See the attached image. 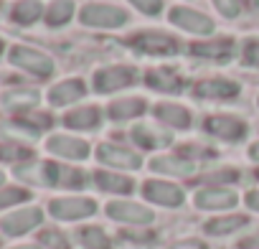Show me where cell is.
<instances>
[{
  "mask_svg": "<svg viewBox=\"0 0 259 249\" xmlns=\"http://www.w3.org/2000/svg\"><path fill=\"white\" fill-rule=\"evenodd\" d=\"M127 44L133 46L138 54L145 56H176L181 54V41L165 31H155V28H143L138 33H133L127 38Z\"/></svg>",
  "mask_w": 259,
  "mask_h": 249,
  "instance_id": "1",
  "label": "cell"
},
{
  "mask_svg": "<svg viewBox=\"0 0 259 249\" xmlns=\"http://www.w3.org/2000/svg\"><path fill=\"white\" fill-rule=\"evenodd\" d=\"M140 79V71L135 66H127V64H109V66H102L94 71V92L97 94H114L119 89H127L133 87L135 81Z\"/></svg>",
  "mask_w": 259,
  "mask_h": 249,
  "instance_id": "2",
  "label": "cell"
},
{
  "mask_svg": "<svg viewBox=\"0 0 259 249\" xmlns=\"http://www.w3.org/2000/svg\"><path fill=\"white\" fill-rule=\"evenodd\" d=\"M79 21L89 28H107V31H114V28H122L130 16L124 8L119 6H112V3H87L81 11H79Z\"/></svg>",
  "mask_w": 259,
  "mask_h": 249,
  "instance_id": "3",
  "label": "cell"
},
{
  "mask_svg": "<svg viewBox=\"0 0 259 249\" xmlns=\"http://www.w3.org/2000/svg\"><path fill=\"white\" fill-rule=\"evenodd\" d=\"M168 21H170V26H176L191 36L213 38V31H216V23L211 16H206L196 8H188V6H173L168 13Z\"/></svg>",
  "mask_w": 259,
  "mask_h": 249,
  "instance_id": "4",
  "label": "cell"
},
{
  "mask_svg": "<svg viewBox=\"0 0 259 249\" xmlns=\"http://www.w3.org/2000/svg\"><path fill=\"white\" fill-rule=\"evenodd\" d=\"M203 130L221 143H241L249 133L246 122L236 114H211L203 122Z\"/></svg>",
  "mask_w": 259,
  "mask_h": 249,
  "instance_id": "5",
  "label": "cell"
},
{
  "mask_svg": "<svg viewBox=\"0 0 259 249\" xmlns=\"http://www.w3.org/2000/svg\"><path fill=\"white\" fill-rule=\"evenodd\" d=\"M49 211L54 219L79 221V219H89L97 214V201L87 196H64V198H54L49 203Z\"/></svg>",
  "mask_w": 259,
  "mask_h": 249,
  "instance_id": "6",
  "label": "cell"
},
{
  "mask_svg": "<svg viewBox=\"0 0 259 249\" xmlns=\"http://www.w3.org/2000/svg\"><path fill=\"white\" fill-rule=\"evenodd\" d=\"M241 94V84L229 79V76H208L193 84V97L196 99H216V102H229Z\"/></svg>",
  "mask_w": 259,
  "mask_h": 249,
  "instance_id": "7",
  "label": "cell"
},
{
  "mask_svg": "<svg viewBox=\"0 0 259 249\" xmlns=\"http://www.w3.org/2000/svg\"><path fill=\"white\" fill-rule=\"evenodd\" d=\"M11 64L33 74V76H41V79L54 74V61L44 51H36V49H28V46H13L11 49Z\"/></svg>",
  "mask_w": 259,
  "mask_h": 249,
  "instance_id": "8",
  "label": "cell"
},
{
  "mask_svg": "<svg viewBox=\"0 0 259 249\" xmlns=\"http://www.w3.org/2000/svg\"><path fill=\"white\" fill-rule=\"evenodd\" d=\"M97 160L109 165V168H119V171H138L143 165V155L130 150L124 145L117 143H102L97 148Z\"/></svg>",
  "mask_w": 259,
  "mask_h": 249,
  "instance_id": "9",
  "label": "cell"
},
{
  "mask_svg": "<svg viewBox=\"0 0 259 249\" xmlns=\"http://www.w3.org/2000/svg\"><path fill=\"white\" fill-rule=\"evenodd\" d=\"M143 196L158 206H168V209H176L186 201V193L181 186L170 183V181H158V178H150L143 183Z\"/></svg>",
  "mask_w": 259,
  "mask_h": 249,
  "instance_id": "10",
  "label": "cell"
},
{
  "mask_svg": "<svg viewBox=\"0 0 259 249\" xmlns=\"http://www.w3.org/2000/svg\"><path fill=\"white\" fill-rule=\"evenodd\" d=\"M107 216L119 221V224H135V226L153 224V219H155V214L148 206H140V203H133V201H109Z\"/></svg>",
  "mask_w": 259,
  "mask_h": 249,
  "instance_id": "11",
  "label": "cell"
},
{
  "mask_svg": "<svg viewBox=\"0 0 259 249\" xmlns=\"http://www.w3.org/2000/svg\"><path fill=\"white\" fill-rule=\"evenodd\" d=\"M145 84L160 94H178L186 87V76L176 66H155V69H148Z\"/></svg>",
  "mask_w": 259,
  "mask_h": 249,
  "instance_id": "12",
  "label": "cell"
},
{
  "mask_svg": "<svg viewBox=\"0 0 259 249\" xmlns=\"http://www.w3.org/2000/svg\"><path fill=\"white\" fill-rule=\"evenodd\" d=\"M193 203H196L198 209H203V211H226V209H234V206L239 203V196H236L231 188L208 186V188L196 191Z\"/></svg>",
  "mask_w": 259,
  "mask_h": 249,
  "instance_id": "13",
  "label": "cell"
},
{
  "mask_svg": "<svg viewBox=\"0 0 259 249\" xmlns=\"http://www.w3.org/2000/svg\"><path fill=\"white\" fill-rule=\"evenodd\" d=\"M130 138L135 140V145H140L143 150H160V148H168L173 143V135L158 124H150V122H138L133 124L130 130Z\"/></svg>",
  "mask_w": 259,
  "mask_h": 249,
  "instance_id": "14",
  "label": "cell"
},
{
  "mask_svg": "<svg viewBox=\"0 0 259 249\" xmlns=\"http://www.w3.org/2000/svg\"><path fill=\"white\" fill-rule=\"evenodd\" d=\"M46 150L66 158V160H87L89 158V143L81 138H71V135H54L46 140Z\"/></svg>",
  "mask_w": 259,
  "mask_h": 249,
  "instance_id": "15",
  "label": "cell"
},
{
  "mask_svg": "<svg viewBox=\"0 0 259 249\" xmlns=\"http://www.w3.org/2000/svg\"><path fill=\"white\" fill-rule=\"evenodd\" d=\"M153 114H155L158 122H163L170 130H188L191 122H193L191 109L183 107V104H176V102H158L153 107Z\"/></svg>",
  "mask_w": 259,
  "mask_h": 249,
  "instance_id": "16",
  "label": "cell"
},
{
  "mask_svg": "<svg viewBox=\"0 0 259 249\" xmlns=\"http://www.w3.org/2000/svg\"><path fill=\"white\" fill-rule=\"evenodd\" d=\"M41 219H44L41 209L31 206V209H21V211L8 214L3 221H0V229H3L8 236H21V234L31 231L33 226H38V224H41Z\"/></svg>",
  "mask_w": 259,
  "mask_h": 249,
  "instance_id": "17",
  "label": "cell"
},
{
  "mask_svg": "<svg viewBox=\"0 0 259 249\" xmlns=\"http://www.w3.org/2000/svg\"><path fill=\"white\" fill-rule=\"evenodd\" d=\"M231 51H234V38H229V36H213V38L191 44V54L198 59H208V61L229 59Z\"/></svg>",
  "mask_w": 259,
  "mask_h": 249,
  "instance_id": "18",
  "label": "cell"
},
{
  "mask_svg": "<svg viewBox=\"0 0 259 249\" xmlns=\"http://www.w3.org/2000/svg\"><path fill=\"white\" fill-rule=\"evenodd\" d=\"M145 109H148V99L145 97H119V99H112L109 102L107 114L114 122H127V119L143 117Z\"/></svg>",
  "mask_w": 259,
  "mask_h": 249,
  "instance_id": "19",
  "label": "cell"
},
{
  "mask_svg": "<svg viewBox=\"0 0 259 249\" xmlns=\"http://www.w3.org/2000/svg\"><path fill=\"white\" fill-rule=\"evenodd\" d=\"M84 94H87V84L81 79H64L49 89V102L54 107H66V104L79 102Z\"/></svg>",
  "mask_w": 259,
  "mask_h": 249,
  "instance_id": "20",
  "label": "cell"
},
{
  "mask_svg": "<svg viewBox=\"0 0 259 249\" xmlns=\"http://www.w3.org/2000/svg\"><path fill=\"white\" fill-rule=\"evenodd\" d=\"M150 168L163 176H176V178H188L196 173V163L183 158V155H158L150 160Z\"/></svg>",
  "mask_w": 259,
  "mask_h": 249,
  "instance_id": "21",
  "label": "cell"
},
{
  "mask_svg": "<svg viewBox=\"0 0 259 249\" xmlns=\"http://www.w3.org/2000/svg\"><path fill=\"white\" fill-rule=\"evenodd\" d=\"M64 124H66V128H71V130H97L99 124H102V109L94 107V104L76 107V109L66 112Z\"/></svg>",
  "mask_w": 259,
  "mask_h": 249,
  "instance_id": "22",
  "label": "cell"
},
{
  "mask_svg": "<svg viewBox=\"0 0 259 249\" xmlns=\"http://www.w3.org/2000/svg\"><path fill=\"white\" fill-rule=\"evenodd\" d=\"M56 171H59L56 163H31V165H21L16 176L36 186H56Z\"/></svg>",
  "mask_w": 259,
  "mask_h": 249,
  "instance_id": "23",
  "label": "cell"
},
{
  "mask_svg": "<svg viewBox=\"0 0 259 249\" xmlns=\"http://www.w3.org/2000/svg\"><path fill=\"white\" fill-rule=\"evenodd\" d=\"M94 183H97V188H102L107 193H119V196H127V193L135 191V181L130 176L109 173V171H97L94 173Z\"/></svg>",
  "mask_w": 259,
  "mask_h": 249,
  "instance_id": "24",
  "label": "cell"
},
{
  "mask_svg": "<svg viewBox=\"0 0 259 249\" xmlns=\"http://www.w3.org/2000/svg\"><path fill=\"white\" fill-rule=\"evenodd\" d=\"M38 92L36 89H11L3 94V107L11 112H28L38 104Z\"/></svg>",
  "mask_w": 259,
  "mask_h": 249,
  "instance_id": "25",
  "label": "cell"
},
{
  "mask_svg": "<svg viewBox=\"0 0 259 249\" xmlns=\"http://www.w3.org/2000/svg\"><path fill=\"white\" fill-rule=\"evenodd\" d=\"M249 224V219L246 216H241V214H229V216H216V219H211V221H206V234H211V236H226V234H234L236 229H241V226H246Z\"/></svg>",
  "mask_w": 259,
  "mask_h": 249,
  "instance_id": "26",
  "label": "cell"
},
{
  "mask_svg": "<svg viewBox=\"0 0 259 249\" xmlns=\"http://www.w3.org/2000/svg\"><path fill=\"white\" fill-rule=\"evenodd\" d=\"M41 13H44L41 0H18V3L13 6V11H11L13 21L21 23V26H31V23H36V21L41 18Z\"/></svg>",
  "mask_w": 259,
  "mask_h": 249,
  "instance_id": "27",
  "label": "cell"
},
{
  "mask_svg": "<svg viewBox=\"0 0 259 249\" xmlns=\"http://www.w3.org/2000/svg\"><path fill=\"white\" fill-rule=\"evenodd\" d=\"M74 18V0H54L46 8V23L49 26H66Z\"/></svg>",
  "mask_w": 259,
  "mask_h": 249,
  "instance_id": "28",
  "label": "cell"
},
{
  "mask_svg": "<svg viewBox=\"0 0 259 249\" xmlns=\"http://www.w3.org/2000/svg\"><path fill=\"white\" fill-rule=\"evenodd\" d=\"M79 241H81L87 249H112L109 236H107L104 229H99V226H84V229H79Z\"/></svg>",
  "mask_w": 259,
  "mask_h": 249,
  "instance_id": "29",
  "label": "cell"
},
{
  "mask_svg": "<svg viewBox=\"0 0 259 249\" xmlns=\"http://www.w3.org/2000/svg\"><path fill=\"white\" fill-rule=\"evenodd\" d=\"M3 133L13 140H36L41 133L33 128V124H28L26 119H13V122H6L3 124Z\"/></svg>",
  "mask_w": 259,
  "mask_h": 249,
  "instance_id": "30",
  "label": "cell"
},
{
  "mask_svg": "<svg viewBox=\"0 0 259 249\" xmlns=\"http://www.w3.org/2000/svg\"><path fill=\"white\" fill-rule=\"evenodd\" d=\"M84 181H87L84 173L76 171V168H64V165H59V171H56V186H61V188H81Z\"/></svg>",
  "mask_w": 259,
  "mask_h": 249,
  "instance_id": "31",
  "label": "cell"
},
{
  "mask_svg": "<svg viewBox=\"0 0 259 249\" xmlns=\"http://www.w3.org/2000/svg\"><path fill=\"white\" fill-rule=\"evenodd\" d=\"M130 6H133L135 11H140L143 16H148V18H158L160 13H163V0H127Z\"/></svg>",
  "mask_w": 259,
  "mask_h": 249,
  "instance_id": "32",
  "label": "cell"
},
{
  "mask_svg": "<svg viewBox=\"0 0 259 249\" xmlns=\"http://www.w3.org/2000/svg\"><path fill=\"white\" fill-rule=\"evenodd\" d=\"M28 158H31V150L23 148V145H18V143L0 145V160H11V163H16V160H28Z\"/></svg>",
  "mask_w": 259,
  "mask_h": 249,
  "instance_id": "33",
  "label": "cell"
},
{
  "mask_svg": "<svg viewBox=\"0 0 259 249\" xmlns=\"http://www.w3.org/2000/svg\"><path fill=\"white\" fill-rule=\"evenodd\" d=\"M31 198V193L28 191H23V188H3L0 191V209H6V206H16V203H21V201H28Z\"/></svg>",
  "mask_w": 259,
  "mask_h": 249,
  "instance_id": "34",
  "label": "cell"
},
{
  "mask_svg": "<svg viewBox=\"0 0 259 249\" xmlns=\"http://www.w3.org/2000/svg\"><path fill=\"white\" fill-rule=\"evenodd\" d=\"M211 3L226 21H234L241 16V0H211Z\"/></svg>",
  "mask_w": 259,
  "mask_h": 249,
  "instance_id": "35",
  "label": "cell"
},
{
  "mask_svg": "<svg viewBox=\"0 0 259 249\" xmlns=\"http://www.w3.org/2000/svg\"><path fill=\"white\" fill-rule=\"evenodd\" d=\"M241 59L246 66L259 69V38H246L241 46Z\"/></svg>",
  "mask_w": 259,
  "mask_h": 249,
  "instance_id": "36",
  "label": "cell"
},
{
  "mask_svg": "<svg viewBox=\"0 0 259 249\" xmlns=\"http://www.w3.org/2000/svg\"><path fill=\"white\" fill-rule=\"evenodd\" d=\"M41 244H46L49 249H69V239L56 229H46L41 234Z\"/></svg>",
  "mask_w": 259,
  "mask_h": 249,
  "instance_id": "37",
  "label": "cell"
},
{
  "mask_svg": "<svg viewBox=\"0 0 259 249\" xmlns=\"http://www.w3.org/2000/svg\"><path fill=\"white\" fill-rule=\"evenodd\" d=\"M236 178H239V173H236L234 168H221V171H213V173L203 176V181L211 183V186H224V183H231V181H236Z\"/></svg>",
  "mask_w": 259,
  "mask_h": 249,
  "instance_id": "38",
  "label": "cell"
},
{
  "mask_svg": "<svg viewBox=\"0 0 259 249\" xmlns=\"http://www.w3.org/2000/svg\"><path fill=\"white\" fill-rule=\"evenodd\" d=\"M170 249H206V244H203V241H198V239H186V241L173 244Z\"/></svg>",
  "mask_w": 259,
  "mask_h": 249,
  "instance_id": "39",
  "label": "cell"
},
{
  "mask_svg": "<svg viewBox=\"0 0 259 249\" xmlns=\"http://www.w3.org/2000/svg\"><path fill=\"white\" fill-rule=\"evenodd\" d=\"M124 236H127V239H133V241H153V239H155L150 231H127Z\"/></svg>",
  "mask_w": 259,
  "mask_h": 249,
  "instance_id": "40",
  "label": "cell"
},
{
  "mask_svg": "<svg viewBox=\"0 0 259 249\" xmlns=\"http://www.w3.org/2000/svg\"><path fill=\"white\" fill-rule=\"evenodd\" d=\"M241 249H259V234H251V236H246L241 244H239Z\"/></svg>",
  "mask_w": 259,
  "mask_h": 249,
  "instance_id": "41",
  "label": "cell"
},
{
  "mask_svg": "<svg viewBox=\"0 0 259 249\" xmlns=\"http://www.w3.org/2000/svg\"><path fill=\"white\" fill-rule=\"evenodd\" d=\"M246 206L254 209V211H259V191H249L246 193Z\"/></svg>",
  "mask_w": 259,
  "mask_h": 249,
  "instance_id": "42",
  "label": "cell"
},
{
  "mask_svg": "<svg viewBox=\"0 0 259 249\" xmlns=\"http://www.w3.org/2000/svg\"><path fill=\"white\" fill-rule=\"evenodd\" d=\"M249 155H251L254 160H259V143H256V145H251V150H249Z\"/></svg>",
  "mask_w": 259,
  "mask_h": 249,
  "instance_id": "43",
  "label": "cell"
},
{
  "mask_svg": "<svg viewBox=\"0 0 259 249\" xmlns=\"http://www.w3.org/2000/svg\"><path fill=\"white\" fill-rule=\"evenodd\" d=\"M13 249H41V246H36V244H21V246H13Z\"/></svg>",
  "mask_w": 259,
  "mask_h": 249,
  "instance_id": "44",
  "label": "cell"
},
{
  "mask_svg": "<svg viewBox=\"0 0 259 249\" xmlns=\"http://www.w3.org/2000/svg\"><path fill=\"white\" fill-rule=\"evenodd\" d=\"M251 6H254V8L259 11V0H251Z\"/></svg>",
  "mask_w": 259,
  "mask_h": 249,
  "instance_id": "45",
  "label": "cell"
},
{
  "mask_svg": "<svg viewBox=\"0 0 259 249\" xmlns=\"http://www.w3.org/2000/svg\"><path fill=\"white\" fill-rule=\"evenodd\" d=\"M0 54H3V38H0Z\"/></svg>",
  "mask_w": 259,
  "mask_h": 249,
  "instance_id": "46",
  "label": "cell"
},
{
  "mask_svg": "<svg viewBox=\"0 0 259 249\" xmlns=\"http://www.w3.org/2000/svg\"><path fill=\"white\" fill-rule=\"evenodd\" d=\"M0 183H3V173H0Z\"/></svg>",
  "mask_w": 259,
  "mask_h": 249,
  "instance_id": "47",
  "label": "cell"
},
{
  "mask_svg": "<svg viewBox=\"0 0 259 249\" xmlns=\"http://www.w3.org/2000/svg\"><path fill=\"white\" fill-rule=\"evenodd\" d=\"M256 178H259V168H256Z\"/></svg>",
  "mask_w": 259,
  "mask_h": 249,
  "instance_id": "48",
  "label": "cell"
},
{
  "mask_svg": "<svg viewBox=\"0 0 259 249\" xmlns=\"http://www.w3.org/2000/svg\"><path fill=\"white\" fill-rule=\"evenodd\" d=\"M256 107H259V97H256Z\"/></svg>",
  "mask_w": 259,
  "mask_h": 249,
  "instance_id": "49",
  "label": "cell"
}]
</instances>
